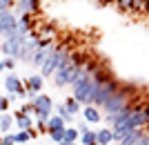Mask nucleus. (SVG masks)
Segmentation results:
<instances>
[{"label": "nucleus", "instance_id": "obj_11", "mask_svg": "<svg viewBox=\"0 0 149 145\" xmlns=\"http://www.w3.org/2000/svg\"><path fill=\"white\" fill-rule=\"evenodd\" d=\"M16 22H18V16L13 9H7V11H0V36H7L9 32L16 29Z\"/></svg>", "mask_w": 149, "mask_h": 145}, {"label": "nucleus", "instance_id": "obj_35", "mask_svg": "<svg viewBox=\"0 0 149 145\" xmlns=\"http://www.w3.org/2000/svg\"><path fill=\"white\" fill-rule=\"evenodd\" d=\"M76 130H78V132H80V134L89 132V123H87V120H85V123H78V127H76Z\"/></svg>", "mask_w": 149, "mask_h": 145}, {"label": "nucleus", "instance_id": "obj_10", "mask_svg": "<svg viewBox=\"0 0 149 145\" xmlns=\"http://www.w3.org/2000/svg\"><path fill=\"white\" fill-rule=\"evenodd\" d=\"M5 89H7V94H16L18 98H25L27 101V89H25V83L20 81L16 74H9L5 76Z\"/></svg>", "mask_w": 149, "mask_h": 145}, {"label": "nucleus", "instance_id": "obj_2", "mask_svg": "<svg viewBox=\"0 0 149 145\" xmlns=\"http://www.w3.org/2000/svg\"><path fill=\"white\" fill-rule=\"evenodd\" d=\"M85 58H87V56H85L82 51H71V56L56 69V74L51 76V78H54V85H56V87H67V85H71L76 71H78V67L82 65Z\"/></svg>", "mask_w": 149, "mask_h": 145}, {"label": "nucleus", "instance_id": "obj_33", "mask_svg": "<svg viewBox=\"0 0 149 145\" xmlns=\"http://www.w3.org/2000/svg\"><path fill=\"white\" fill-rule=\"evenodd\" d=\"M36 127H38V132H40V134L49 132V127H47V120H38V123H36Z\"/></svg>", "mask_w": 149, "mask_h": 145}, {"label": "nucleus", "instance_id": "obj_15", "mask_svg": "<svg viewBox=\"0 0 149 145\" xmlns=\"http://www.w3.org/2000/svg\"><path fill=\"white\" fill-rule=\"evenodd\" d=\"M82 116H85L87 123H93V125H98L100 120H102V112H100V107H96V105H85V107H82Z\"/></svg>", "mask_w": 149, "mask_h": 145}, {"label": "nucleus", "instance_id": "obj_22", "mask_svg": "<svg viewBox=\"0 0 149 145\" xmlns=\"http://www.w3.org/2000/svg\"><path fill=\"white\" fill-rule=\"evenodd\" d=\"M140 132H143V130H131V132H127L123 136V141L116 143V145H134V143H136V139L140 136Z\"/></svg>", "mask_w": 149, "mask_h": 145}, {"label": "nucleus", "instance_id": "obj_31", "mask_svg": "<svg viewBox=\"0 0 149 145\" xmlns=\"http://www.w3.org/2000/svg\"><path fill=\"white\" fill-rule=\"evenodd\" d=\"M2 145H16V134H5L2 136Z\"/></svg>", "mask_w": 149, "mask_h": 145}, {"label": "nucleus", "instance_id": "obj_29", "mask_svg": "<svg viewBox=\"0 0 149 145\" xmlns=\"http://www.w3.org/2000/svg\"><path fill=\"white\" fill-rule=\"evenodd\" d=\"M16 0H0V11H7V9H13Z\"/></svg>", "mask_w": 149, "mask_h": 145}, {"label": "nucleus", "instance_id": "obj_30", "mask_svg": "<svg viewBox=\"0 0 149 145\" xmlns=\"http://www.w3.org/2000/svg\"><path fill=\"white\" fill-rule=\"evenodd\" d=\"M9 112V98L7 96H0V114Z\"/></svg>", "mask_w": 149, "mask_h": 145}, {"label": "nucleus", "instance_id": "obj_5", "mask_svg": "<svg viewBox=\"0 0 149 145\" xmlns=\"http://www.w3.org/2000/svg\"><path fill=\"white\" fill-rule=\"evenodd\" d=\"M20 49H22V36L13 29V32H9L5 36V40L0 45V51H2V56H9V58H13V60H18Z\"/></svg>", "mask_w": 149, "mask_h": 145}, {"label": "nucleus", "instance_id": "obj_14", "mask_svg": "<svg viewBox=\"0 0 149 145\" xmlns=\"http://www.w3.org/2000/svg\"><path fill=\"white\" fill-rule=\"evenodd\" d=\"M16 32H18L20 36H27L29 32H33V16H29V13H22V16H18Z\"/></svg>", "mask_w": 149, "mask_h": 145}, {"label": "nucleus", "instance_id": "obj_7", "mask_svg": "<svg viewBox=\"0 0 149 145\" xmlns=\"http://www.w3.org/2000/svg\"><path fill=\"white\" fill-rule=\"evenodd\" d=\"M31 105H33V109H36V118L38 120H49L51 116H54V101H51V96L47 94H38L33 101H31Z\"/></svg>", "mask_w": 149, "mask_h": 145}, {"label": "nucleus", "instance_id": "obj_41", "mask_svg": "<svg viewBox=\"0 0 149 145\" xmlns=\"http://www.w3.org/2000/svg\"><path fill=\"white\" fill-rule=\"evenodd\" d=\"M0 54H2V51H0Z\"/></svg>", "mask_w": 149, "mask_h": 145}, {"label": "nucleus", "instance_id": "obj_28", "mask_svg": "<svg viewBox=\"0 0 149 145\" xmlns=\"http://www.w3.org/2000/svg\"><path fill=\"white\" fill-rule=\"evenodd\" d=\"M33 112H36V109H33V105H31L29 101H27V103H22V107L18 109V114H27V116H31Z\"/></svg>", "mask_w": 149, "mask_h": 145}, {"label": "nucleus", "instance_id": "obj_40", "mask_svg": "<svg viewBox=\"0 0 149 145\" xmlns=\"http://www.w3.org/2000/svg\"><path fill=\"white\" fill-rule=\"evenodd\" d=\"M0 145H2V139H0Z\"/></svg>", "mask_w": 149, "mask_h": 145}, {"label": "nucleus", "instance_id": "obj_12", "mask_svg": "<svg viewBox=\"0 0 149 145\" xmlns=\"http://www.w3.org/2000/svg\"><path fill=\"white\" fill-rule=\"evenodd\" d=\"M13 11H16V16H22V13L36 16V13L40 11V0H16Z\"/></svg>", "mask_w": 149, "mask_h": 145}, {"label": "nucleus", "instance_id": "obj_24", "mask_svg": "<svg viewBox=\"0 0 149 145\" xmlns=\"http://www.w3.org/2000/svg\"><path fill=\"white\" fill-rule=\"evenodd\" d=\"M65 107H67L69 112L74 114V116H76V114H78V112H82V105H80V103H78V101H76L74 96H69L67 101H65Z\"/></svg>", "mask_w": 149, "mask_h": 145}, {"label": "nucleus", "instance_id": "obj_19", "mask_svg": "<svg viewBox=\"0 0 149 145\" xmlns=\"http://www.w3.org/2000/svg\"><path fill=\"white\" fill-rule=\"evenodd\" d=\"M16 123V118H13L9 112H5V114H0V132H5V134H9V130H11V125Z\"/></svg>", "mask_w": 149, "mask_h": 145}, {"label": "nucleus", "instance_id": "obj_26", "mask_svg": "<svg viewBox=\"0 0 149 145\" xmlns=\"http://www.w3.org/2000/svg\"><path fill=\"white\" fill-rule=\"evenodd\" d=\"M49 139L54 141V143H60V141H65V130H54V132H49Z\"/></svg>", "mask_w": 149, "mask_h": 145}, {"label": "nucleus", "instance_id": "obj_25", "mask_svg": "<svg viewBox=\"0 0 149 145\" xmlns=\"http://www.w3.org/2000/svg\"><path fill=\"white\" fill-rule=\"evenodd\" d=\"M78 136L80 132L76 127H65V141H71V143H78Z\"/></svg>", "mask_w": 149, "mask_h": 145}, {"label": "nucleus", "instance_id": "obj_16", "mask_svg": "<svg viewBox=\"0 0 149 145\" xmlns=\"http://www.w3.org/2000/svg\"><path fill=\"white\" fill-rule=\"evenodd\" d=\"M96 136H98V145H113L111 127H100L98 132H96Z\"/></svg>", "mask_w": 149, "mask_h": 145}, {"label": "nucleus", "instance_id": "obj_3", "mask_svg": "<svg viewBox=\"0 0 149 145\" xmlns=\"http://www.w3.org/2000/svg\"><path fill=\"white\" fill-rule=\"evenodd\" d=\"M71 56V45L69 43H60V45H56V49H54V54H51L47 60H45V65L40 67V74L47 78V76H54L56 74V69L60 67L67 58Z\"/></svg>", "mask_w": 149, "mask_h": 145}, {"label": "nucleus", "instance_id": "obj_6", "mask_svg": "<svg viewBox=\"0 0 149 145\" xmlns=\"http://www.w3.org/2000/svg\"><path fill=\"white\" fill-rule=\"evenodd\" d=\"M38 45H40V36H38L36 32H29L27 36H22V49H20V56H18L20 63L31 65L33 54H36V49H38Z\"/></svg>", "mask_w": 149, "mask_h": 145}, {"label": "nucleus", "instance_id": "obj_27", "mask_svg": "<svg viewBox=\"0 0 149 145\" xmlns=\"http://www.w3.org/2000/svg\"><path fill=\"white\" fill-rule=\"evenodd\" d=\"M134 145H149V132H147V130L140 132V136L136 139V143H134Z\"/></svg>", "mask_w": 149, "mask_h": 145}, {"label": "nucleus", "instance_id": "obj_38", "mask_svg": "<svg viewBox=\"0 0 149 145\" xmlns=\"http://www.w3.org/2000/svg\"><path fill=\"white\" fill-rule=\"evenodd\" d=\"M2 71H5V65H2V58H0V74H2Z\"/></svg>", "mask_w": 149, "mask_h": 145}, {"label": "nucleus", "instance_id": "obj_9", "mask_svg": "<svg viewBox=\"0 0 149 145\" xmlns=\"http://www.w3.org/2000/svg\"><path fill=\"white\" fill-rule=\"evenodd\" d=\"M54 49H56V40H42L40 38V45H38V49H36V54H33V60H31V65L33 67H42L45 65V60L54 54Z\"/></svg>", "mask_w": 149, "mask_h": 145}, {"label": "nucleus", "instance_id": "obj_32", "mask_svg": "<svg viewBox=\"0 0 149 145\" xmlns=\"http://www.w3.org/2000/svg\"><path fill=\"white\" fill-rule=\"evenodd\" d=\"M2 65H5V69H9V71H11L13 67H16V60H13V58H9V56H7L5 60H2Z\"/></svg>", "mask_w": 149, "mask_h": 145}, {"label": "nucleus", "instance_id": "obj_4", "mask_svg": "<svg viewBox=\"0 0 149 145\" xmlns=\"http://www.w3.org/2000/svg\"><path fill=\"white\" fill-rule=\"evenodd\" d=\"M96 92H98V83L93 81V76H89V78H85V81L76 83V85H74V94H71V96L85 107V105H93V101H96Z\"/></svg>", "mask_w": 149, "mask_h": 145}, {"label": "nucleus", "instance_id": "obj_37", "mask_svg": "<svg viewBox=\"0 0 149 145\" xmlns=\"http://www.w3.org/2000/svg\"><path fill=\"white\" fill-rule=\"evenodd\" d=\"M58 145H78V143H71V141H60Z\"/></svg>", "mask_w": 149, "mask_h": 145}, {"label": "nucleus", "instance_id": "obj_20", "mask_svg": "<svg viewBox=\"0 0 149 145\" xmlns=\"http://www.w3.org/2000/svg\"><path fill=\"white\" fill-rule=\"evenodd\" d=\"M47 127H49V132H54V130H65V127H67V123H65L58 114H54V116L47 120ZM49 132H47V134H49Z\"/></svg>", "mask_w": 149, "mask_h": 145}, {"label": "nucleus", "instance_id": "obj_36", "mask_svg": "<svg viewBox=\"0 0 149 145\" xmlns=\"http://www.w3.org/2000/svg\"><path fill=\"white\" fill-rule=\"evenodd\" d=\"M113 0H96V5L98 7H107V5H111Z\"/></svg>", "mask_w": 149, "mask_h": 145}, {"label": "nucleus", "instance_id": "obj_34", "mask_svg": "<svg viewBox=\"0 0 149 145\" xmlns=\"http://www.w3.org/2000/svg\"><path fill=\"white\" fill-rule=\"evenodd\" d=\"M138 11H149V0H138Z\"/></svg>", "mask_w": 149, "mask_h": 145}, {"label": "nucleus", "instance_id": "obj_18", "mask_svg": "<svg viewBox=\"0 0 149 145\" xmlns=\"http://www.w3.org/2000/svg\"><path fill=\"white\" fill-rule=\"evenodd\" d=\"M13 118H16V127H18V130H33V120H31V116H27V114H18L16 112V116H13Z\"/></svg>", "mask_w": 149, "mask_h": 145}, {"label": "nucleus", "instance_id": "obj_39", "mask_svg": "<svg viewBox=\"0 0 149 145\" xmlns=\"http://www.w3.org/2000/svg\"><path fill=\"white\" fill-rule=\"evenodd\" d=\"M145 130H147V132H149V125H147V127H145Z\"/></svg>", "mask_w": 149, "mask_h": 145}, {"label": "nucleus", "instance_id": "obj_21", "mask_svg": "<svg viewBox=\"0 0 149 145\" xmlns=\"http://www.w3.org/2000/svg\"><path fill=\"white\" fill-rule=\"evenodd\" d=\"M54 109H56V114L60 116L62 120H65V123H71V120H74V114H71L67 107H65V103H60V105H54Z\"/></svg>", "mask_w": 149, "mask_h": 145}, {"label": "nucleus", "instance_id": "obj_17", "mask_svg": "<svg viewBox=\"0 0 149 145\" xmlns=\"http://www.w3.org/2000/svg\"><path fill=\"white\" fill-rule=\"evenodd\" d=\"M113 5L125 13H129V11L138 13V0H113Z\"/></svg>", "mask_w": 149, "mask_h": 145}, {"label": "nucleus", "instance_id": "obj_8", "mask_svg": "<svg viewBox=\"0 0 149 145\" xmlns=\"http://www.w3.org/2000/svg\"><path fill=\"white\" fill-rule=\"evenodd\" d=\"M120 85H123V83H120L118 78H113V76H111V78H109V81H107L105 85L96 92V101H93V105H96V107H102V105H105V103L120 89Z\"/></svg>", "mask_w": 149, "mask_h": 145}, {"label": "nucleus", "instance_id": "obj_13", "mask_svg": "<svg viewBox=\"0 0 149 145\" xmlns=\"http://www.w3.org/2000/svg\"><path fill=\"white\" fill-rule=\"evenodd\" d=\"M45 87V76L42 74H29L25 78V89L27 92H33V94H40Z\"/></svg>", "mask_w": 149, "mask_h": 145}, {"label": "nucleus", "instance_id": "obj_23", "mask_svg": "<svg viewBox=\"0 0 149 145\" xmlns=\"http://www.w3.org/2000/svg\"><path fill=\"white\" fill-rule=\"evenodd\" d=\"M80 145H98V136H96V132H85L80 134Z\"/></svg>", "mask_w": 149, "mask_h": 145}, {"label": "nucleus", "instance_id": "obj_1", "mask_svg": "<svg viewBox=\"0 0 149 145\" xmlns=\"http://www.w3.org/2000/svg\"><path fill=\"white\" fill-rule=\"evenodd\" d=\"M136 96H138V87H136V85H131V83H123L118 92H116V94H113L111 98H109V101H107L105 105L100 107L102 112H105V114H102V120H105L107 125L111 127L113 116H116V114H118L123 107H127V105H129V103L134 101Z\"/></svg>", "mask_w": 149, "mask_h": 145}]
</instances>
